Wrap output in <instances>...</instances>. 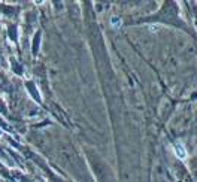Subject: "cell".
<instances>
[{"mask_svg": "<svg viewBox=\"0 0 197 182\" xmlns=\"http://www.w3.org/2000/svg\"><path fill=\"white\" fill-rule=\"evenodd\" d=\"M175 148H176V152H178V155H179L181 158H185V155H187L185 149H184V148H181V145H176Z\"/></svg>", "mask_w": 197, "mask_h": 182, "instance_id": "cell-1", "label": "cell"}]
</instances>
